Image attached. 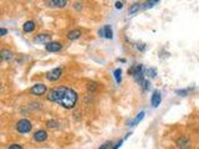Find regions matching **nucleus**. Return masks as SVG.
<instances>
[{
    "mask_svg": "<svg viewBox=\"0 0 199 149\" xmlns=\"http://www.w3.org/2000/svg\"><path fill=\"white\" fill-rule=\"evenodd\" d=\"M77 93L72 90V88H68V87H55L52 90H50L49 95H47V100L51 101V102H55L57 105H60L61 107L70 110V108H73L76 102H77Z\"/></svg>",
    "mask_w": 199,
    "mask_h": 149,
    "instance_id": "f257e3e1",
    "label": "nucleus"
},
{
    "mask_svg": "<svg viewBox=\"0 0 199 149\" xmlns=\"http://www.w3.org/2000/svg\"><path fill=\"white\" fill-rule=\"evenodd\" d=\"M31 128H33L31 122L28 121V119H20L16 123V131L19 133H29L31 131Z\"/></svg>",
    "mask_w": 199,
    "mask_h": 149,
    "instance_id": "f03ea898",
    "label": "nucleus"
},
{
    "mask_svg": "<svg viewBox=\"0 0 199 149\" xmlns=\"http://www.w3.org/2000/svg\"><path fill=\"white\" fill-rule=\"evenodd\" d=\"M46 91H47V87L44 83H36V85H34L31 87L30 93L34 95V96H42V95L46 93Z\"/></svg>",
    "mask_w": 199,
    "mask_h": 149,
    "instance_id": "7ed1b4c3",
    "label": "nucleus"
},
{
    "mask_svg": "<svg viewBox=\"0 0 199 149\" xmlns=\"http://www.w3.org/2000/svg\"><path fill=\"white\" fill-rule=\"evenodd\" d=\"M45 49H46V51H49V52H57V51H60V50L62 49V45H61L60 42L51 41V42L46 44Z\"/></svg>",
    "mask_w": 199,
    "mask_h": 149,
    "instance_id": "20e7f679",
    "label": "nucleus"
},
{
    "mask_svg": "<svg viewBox=\"0 0 199 149\" xmlns=\"http://www.w3.org/2000/svg\"><path fill=\"white\" fill-rule=\"evenodd\" d=\"M61 74H62V70L61 69H54L52 71H50L49 74H46V78L49 81H56V80H59L61 77Z\"/></svg>",
    "mask_w": 199,
    "mask_h": 149,
    "instance_id": "39448f33",
    "label": "nucleus"
},
{
    "mask_svg": "<svg viewBox=\"0 0 199 149\" xmlns=\"http://www.w3.org/2000/svg\"><path fill=\"white\" fill-rule=\"evenodd\" d=\"M161 101H162V96H161V92L159 91H154L153 95H152V98H151V103L152 106L156 108L161 105Z\"/></svg>",
    "mask_w": 199,
    "mask_h": 149,
    "instance_id": "423d86ee",
    "label": "nucleus"
},
{
    "mask_svg": "<svg viewBox=\"0 0 199 149\" xmlns=\"http://www.w3.org/2000/svg\"><path fill=\"white\" fill-rule=\"evenodd\" d=\"M34 139H35L36 142H44V141H46V139H47V132H46V131H42V129L35 132Z\"/></svg>",
    "mask_w": 199,
    "mask_h": 149,
    "instance_id": "0eeeda50",
    "label": "nucleus"
},
{
    "mask_svg": "<svg viewBox=\"0 0 199 149\" xmlns=\"http://www.w3.org/2000/svg\"><path fill=\"white\" fill-rule=\"evenodd\" d=\"M50 39H51V35H49V34H39V35L35 36V42L49 44V42H51Z\"/></svg>",
    "mask_w": 199,
    "mask_h": 149,
    "instance_id": "6e6552de",
    "label": "nucleus"
},
{
    "mask_svg": "<svg viewBox=\"0 0 199 149\" xmlns=\"http://www.w3.org/2000/svg\"><path fill=\"white\" fill-rule=\"evenodd\" d=\"M142 65H134V66H132L130 70H128V74H132L133 77H136V76H138V74H143L142 72Z\"/></svg>",
    "mask_w": 199,
    "mask_h": 149,
    "instance_id": "1a4fd4ad",
    "label": "nucleus"
},
{
    "mask_svg": "<svg viewBox=\"0 0 199 149\" xmlns=\"http://www.w3.org/2000/svg\"><path fill=\"white\" fill-rule=\"evenodd\" d=\"M23 29H24L25 33H33L34 30H35V23H34L33 20L26 21V23L23 25Z\"/></svg>",
    "mask_w": 199,
    "mask_h": 149,
    "instance_id": "9d476101",
    "label": "nucleus"
},
{
    "mask_svg": "<svg viewBox=\"0 0 199 149\" xmlns=\"http://www.w3.org/2000/svg\"><path fill=\"white\" fill-rule=\"evenodd\" d=\"M0 56H1V60H4V61H10V60L13 59V52L9 51V50H1Z\"/></svg>",
    "mask_w": 199,
    "mask_h": 149,
    "instance_id": "9b49d317",
    "label": "nucleus"
},
{
    "mask_svg": "<svg viewBox=\"0 0 199 149\" xmlns=\"http://www.w3.org/2000/svg\"><path fill=\"white\" fill-rule=\"evenodd\" d=\"M177 146L180 149H187L189 147V141L187 138H179L177 141Z\"/></svg>",
    "mask_w": 199,
    "mask_h": 149,
    "instance_id": "f8f14e48",
    "label": "nucleus"
},
{
    "mask_svg": "<svg viewBox=\"0 0 199 149\" xmlns=\"http://www.w3.org/2000/svg\"><path fill=\"white\" fill-rule=\"evenodd\" d=\"M143 118H144V112L142 111V112H139V113H138V114L136 116V118H134L132 122L130 123V126H131V127H134V126H137V124H138V123H139V122H141V121H142Z\"/></svg>",
    "mask_w": 199,
    "mask_h": 149,
    "instance_id": "ddd939ff",
    "label": "nucleus"
},
{
    "mask_svg": "<svg viewBox=\"0 0 199 149\" xmlns=\"http://www.w3.org/2000/svg\"><path fill=\"white\" fill-rule=\"evenodd\" d=\"M67 4L66 0H54V1H49L50 6H57V8H64Z\"/></svg>",
    "mask_w": 199,
    "mask_h": 149,
    "instance_id": "4468645a",
    "label": "nucleus"
},
{
    "mask_svg": "<svg viewBox=\"0 0 199 149\" xmlns=\"http://www.w3.org/2000/svg\"><path fill=\"white\" fill-rule=\"evenodd\" d=\"M81 36V31L80 30H72V31H70L68 34H67V37H68V40H76V39H78V37Z\"/></svg>",
    "mask_w": 199,
    "mask_h": 149,
    "instance_id": "2eb2a0df",
    "label": "nucleus"
},
{
    "mask_svg": "<svg viewBox=\"0 0 199 149\" xmlns=\"http://www.w3.org/2000/svg\"><path fill=\"white\" fill-rule=\"evenodd\" d=\"M103 31H105V37L106 39H112L113 37V33H112V29L110 25H106L103 28Z\"/></svg>",
    "mask_w": 199,
    "mask_h": 149,
    "instance_id": "dca6fc26",
    "label": "nucleus"
},
{
    "mask_svg": "<svg viewBox=\"0 0 199 149\" xmlns=\"http://www.w3.org/2000/svg\"><path fill=\"white\" fill-rule=\"evenodd\" d=\"M122 70L121 69H117V70H115L113 71V76H115V80H116V82L120 85L121 83V81H122Z\"/></svg>",
    "mask_w": 199,
    "mask_h": 149,
    "instance_id": "f3484780",
    "label": "nucleus"
},
{
    "mask_svg": "<svg viewBox=\"0 0 199 149\" xmlns=\"http://www.w3.org/2000/svg\"><path fill=\"white\" fill-rule=\"evenodd\" d=\"M139 8H141V5H139L138 3H134V4H133L132 6L130 8L128 13H130V14H136V13H137V11L139 10Z\"/></svg>",
    "mask_w": 199,
    "mask_h": 149,
    "instance_id": "a211bd4d",
    "label": "nucleus"
},
{
    "mask_svg": "<svg viewBox=\"0 0 199 149\" xmlns=\"http://www.w3.org/2000/svg\"><path fill=\"white\" fill-rule=\"evenodd\" d=\"M47 127L56 129V128H59V123H57L56 121H49V122H47Z\"/></svg>",
    "mask_w": 199,
    "mask_h": 149,
    "instance_id": "6ab92c4d",
    "label": "nucleus"
},
{
    "mask_svg": "<svg viewBox=\"0 0 199 149\" xmlns=\"http://www.w3.org/2000/svg\"><path fill=\"white\" fill-rule=\"evenodd\" d=\"M147 74H148L149 77H156L157 71H156V69H148V70H147Z\"/></svg>",
    "mask_w": 199,
    "mask_h": 149,
    "instance_id": "aec40b11",
    "label": "nucleus"
},
{
    "mask_svg": "<svg viewBox=\"0 0 199 149\" xmlns=\"http://www.w3.org/2000/svg\"><path fill=\"white\" fill-rule=\"evenodd\" d=\"M154 4H158V1H157V0H154V1H147V3L144 4V8H147V9H148V8H152Z\"/></svg>",
    "mask_w": 199,
    "mask_h": 149,
    "instance_id": "412c9836",
    "label": "nucleus"
},
{
    "mask_svg": "<svg viewBox=\"0 0 199 149\" xmlns=\"http://www.w3.org/2000/svg\"><path fill=\"white\" fill-rule=\"evenodd\" d=\"M188 92H189V90H178V91H175V93L179 95V96H186Z\"/></svg>",
    "mask_w": 199,
    "mask_h": 149,
    "instance_id": "4be33fe9",
    "label": "nucleus"
},
{
    "mask_svg": "<svg viewBox=\"0 0 199 149\" xmlns=\"http://www.w3.org/2000/svg\"><path fill=\"white\" fill-rule=\"evenodd\" d=\"M111 144H112L111 142H106V143H103L99 149H108L110 147H111Z\"/></svg>",
    "mask_w": 199,
    "mask_h": 149,
    "instance_id": "5701e85b",
    "label": "nucleus"
},
{
    "mask_svg": "<svg viewBox=\"0 0 199 149\" xmlns=\"http://www.w3.org/2000/svg\"><path fill=\"white\" fill-rule=\"evenodd\" d=\"M115 5H116L117 9H122V8H123V3H122V1H116Z\"/></svg>",
    "mask_w": 199,
    "mask_h": 149,
    "instance_id": "b1692460",
    "label": "nucleus"
},
{
    "mask_svg": "<svg viewBox=\"0 0 199 149\" xmlns=\"http://www.w3.org/2000/svg\"><path fill=\"white\" fill-rule=\"evenodd\" d=\"M8 149H23V147L19 146V144H13V146H10Z\"/></svg>",
    "mask_w": 199,
    "mask_h": 149,
    "instance_id": "393cba45",
    "label": "nucleus"
},
{
    "mask_svg": "<svg viewBox=\"0 0 199 149\" xmlns=\"http://www.w3.org/2000/svg\"><path fill=\"white\" fill-rule=\"evenodd\" d=\"M142 85H143V90H148V87H149V82L148 81H144Z\"/></svg>",
    "mask_w": 199,
    "mask_h": 149,
    "instance_id": "a878e982",
    "label": "nucleus"
},
{
    "mask_svg": "<svg viewBox=\"0 0 199 149\" xmlns=\"http://www.w3.org/2000/svg\"><path fill=\"white\" fill-rule=\"evenodd\" d=\"M0 34H1V36H4V35L6 34V30H5L4 28H1V29H0Z\"/></svg>",
    "mask_w": 199,
    "mask_h": 149,
    "instance_id": "bb28decb",
    "label": "nucleus"
}]
</instances>
